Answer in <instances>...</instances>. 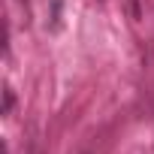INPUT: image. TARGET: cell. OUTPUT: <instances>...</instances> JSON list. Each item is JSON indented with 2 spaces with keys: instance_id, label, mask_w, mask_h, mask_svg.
I'll return each instance as SVG.
<instances>
[{
  "instance_id": "6da1fadb",
  "label": "cell",
  "mask_w": 154,
  "mask_h": 154,
  "mask_svg": "<svg viewBox=\"0 0 154 154\" xmlns=\"http://www.w3.org/2000/svg\"><path fill=\"white\" fill-rule=\"evenodd\" d=\"M127 3H130V15L139 18V0H127Z\"/></svg>"
},
{
  "instance_id": "7a4b0ae2",
  "label": "cell",
  "mask_w": 154,
  "mask_h": 154,
  "mask_svg": "<svg viewBox=\"0 0 154 154\" xmlns=\"http://www.w3.org/2000/svg\"><path fill=\"white\" fill-rule=\"evenodd\" d=\"M82 154H100V151H82Z\"/></svg>"
}]
</instances>
